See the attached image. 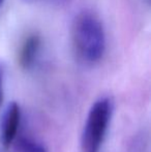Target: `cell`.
Segmentation results:
<instances>
[{
	"label": "cell",
	"mask_w": 151,
	"mask_h": 152,
	"mask_svg": "<svg viewBox=\"0 0 151 152\" xmlns=\"http://www.w3.org/2000/svg\"><path fill=\"white\" fill-rule=\"evenodd\" d=\"M26 2L34 3V2H50V3H61L63 0H25Z\"/></svg>",
	"instance_id": "cell-7"
},
{
	"label": "cell",
	"mask_w": 151,
	"mask_h": 152,
	"mask_svg": "<svg viewBox=\"0 0 151 152\" xmlns=\"http://www.w3.org/2000/svg\"><path fill=\"white\" fill-rule=\"evenodd\" d=\"M42 37L37 33H31L23 42L18 55L19 65L23 69H30L36 62L40 49H42Z\"/></svg>",
	"instance_id": "cell-4"
},
{
	"label": "cell",
	"mask_w": 151,
	"mask_h": 152,
	"mask_svg": "<svg viewBox=\"0 0 151 152\" xmlns=\"http://www.w3.org/2000/svg\"><path fill=\"white\" fill-rule=\"evenodd\" d=\"M21 122V110L16 102H10L0 119V143L4 148H9L17 139Z\"/></svg>",
	"instance_id": "cell-3"
},
{
	"label": "cell",
	"mask_w": 151,
	"mask_h": 152,
	"mask_svg": "<svg viewBox=\"0 0 151 152\" xmlns=\"http://www.w3.org/2000/svg\"><path fill=\"white\" fill-rule=\"evenodd\" d=\"M113 100L103 97L91 106L82 132V152H99L113 115Z\"/></svg>",
	"instance_id": "cell-2"
},
{
	"label": "cell",
	"mask_w": 151,
	"mask_h": 152,
	"mask_svg": "<svg viewBox=\"0 0 151 152\" xmlns=\"http://www.w3.org/2000/svg\"><path fill=\"white\" fill-rule=\"evenodd\" d=\"M17 152H49L44 145L34 140L22 138L16 143Z\"/></svg>",
	"instance_id": "cell-5"
},
{
	"label": "cell",
	"mask_w": 151,
	"mask_h": 152,
	"mask_svg": "<svg viewBox=\"0 0 151 152\" xmlns=\"http://www.w3.org/2000/svg\"><path fill=\"white\" fill-rule=\"evenodd\" d=\"M3 2H4V0H0V7L2 6V4H3Z\"/></svg>",
	"instance_id": "cell-8"
},
{
	"label": "cell",
	"mask_w": 151,
	"mask_h": 152,
	"mask_svg": "<svg viewBox=\"0 0 151 152\" xmlns=\"http://www.w3.org/2000/svg\"><path fill=\"white\" fill-rule=\"evenodd\" d=\"M2 100H3V69L0 64V108H1Z\"/></svg>",
	"instance_id": "cell-6"
},
{
	"label": "cell",
	"mask_w": 151,
	"mask_h": 152,
	"mask_svg": "<svg viewBox=\"0 0 151 152\" xmlns=\"http://www.w3.org/2000/svg\"><path fill=\"white\" fill-rule=\"evenodd\" d=\"M71 42L76 55L87 64L97 63L106 51V33L99 18L93 12L83 10L71 24Z\"/></svg>",
	"instance_id": "cell-1"
}]
</instances>
